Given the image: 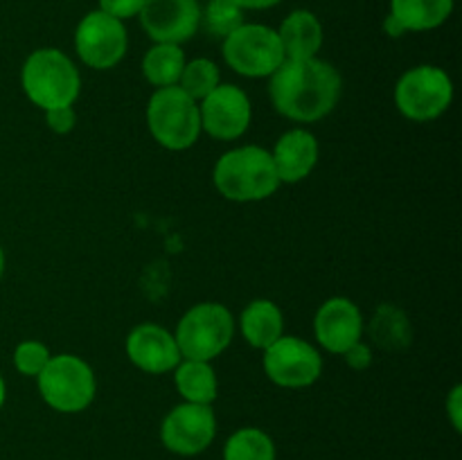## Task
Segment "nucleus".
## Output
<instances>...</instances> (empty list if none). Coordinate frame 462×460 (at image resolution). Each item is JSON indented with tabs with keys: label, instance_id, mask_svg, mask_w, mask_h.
I'll return each mask as SVG.
<instances>
[{
	"label": "nucleus",
	"instance_id": "nucleus-19",
	"mask_svg": "<svg viewBox=\"0 0 462 460\" xmlns=\"http://www.w3.org/2000/svg\"><path fill=\"white\" fill-rule=\"evenodd\" d=\"M174 383L183 401L189 404L210 406L219 395V382L210 361L180 359L174 368Z\"/></svg>",
	"mask_w": 462,
	"mask_h": 460
},
{
	"label": "nucleus",
	"instance_id": "nucleus-14",
	"mask_svg": "<svg viewBox=\"0 0 462 460\" xmlns=\"http://www.w3.org/2000/svg\"><path fill=\"white\" fill-rule=\"evenodd\" d=\"M314 334L323 350L343 354L364 336V314L355 305V300L346 296H334L316 311Z\"/></svg>",
	"mask_w": 462,
	"mask_h": 460
},
{
	"label": "nucleus",
	"instance_id": "nucleus-13",
	"mask_svg": "<svg viewBox=\"0 0 462 460\" xmlns=\"http://www.w3.org/2000/svg\"><path fill=\"white\" fill-rule=\"evenodd\" d=\"M140 25L153 43L180 45L201 27L199 0H144Z\"/></svg>",
	"mask_w": 462,
	"mask_h": 460
},
{
	"label": "nucleus",
	"instance_id": "nucleus-31",
	"mask_svg": "<svg viewBox=\"0 0 462 460\" xmlns=\"http://www.w3.org/2000/svg\"><path fill=\"white\" fill-rule=\"evenodd\" d=\"M233 3L246 12V9H271L278 3H282V0H233Z\"/></svg>",
	"mask_w": 462,
	"mask_h": 460
},
{
	"label": "nucleus",
	"instance_id": "nucleus-33",
	"mask_svg": "<svg viewBox=\"0 0 462 460\" xmlns=\"http://www.w3.org/2000/svg\"><path fill=\"white\" fill-rule=\"evenodd\" d=\"M5 400H7V386H5V379L3 374H0V410H3Z\"/></svg>",
	"mask_w": 462,
	"mask_h": 460
},
{
	"label": "nucleus",
	"instance_id": "nucleus-10",
	"mask_svg": "<svg viewBox=\"0 0 462 460\" xmlns=\"http://www.w3.org/2000/svg\"><path fill=\"white\" fill-rule=\"evenodd\" d=\"M264 373L280 388H307L323 373V356L298 336H280L264 350Z\"/></svg>",
	"mask_w": 462,
	"mask_h": 460
},
{
	"label": "nucleus",
	"instance_id": "nucleus-22",
	"mask_svg": "<svg viewBox=\"0 0 462 460\" xmlns=\"http://www.w3.org/2000/svg\"><path fill=\"white\" fill-rule=\"evenodd\" d=\"M368 332L373 341L383 350H404L411 345L409 316L400 307H393L388 302L377 307Z\"/></svg>",
	"mask_w": 462,
	"mask_h": 460
},
{
	"label": "nucleus",
	"instance_id": "nucleus-20",
	"mask_svg": "<svg viewBox=\"0 0 462 460\" xmlns=\"http://www.w3.org/2000/svg\"><path fill=\"white\" fill-rule=\"evenodd\" d=\"M454 0H391V16L404 32H429L447 23Z\"/></svg>",
	"mask_w": 462,
	"mask_h": 460
},
{
	"label": "nucleus",
	"instance_id": "nucleus-12",
	"mask_svg": "<svg viewBox=\"0 0 462 460\" xmlns=\"http://www.w3.org/2000/svg\"><path fill=\"white\" fill-rule=\"evenodd\" d=\"M201 131L210 138L228 143L242 138L251 126V99L239 86L219 84L210 95L199 102Z\"/></svg>",
	"mask_w": 462,
	"mask_h": 460
},
{
	"label": "nucleus",
	"instance_id": "nucleus-17",
	"mask_svg": "<svg viewBox=\"0 0 462 460\" xmlns=\"http://www.w3.org/2000/svg\"><path fill=\"white\" fill-rule=\"evenodd\" d=\"M275 32L287 59H311L323 45V25L310 9L291 12Z\"/></svg>",
	"mask_w": 462,
	"mask_h": 460
},
{
	"label": "nucleus",
	"instance_id": "nucleus-1",
	"mask_svg": "<svg viewBox=\"0 0 462 460\" xmlns=\"http://www.w3.org/2000/svg\"><path fill=\"white\" fill-rule=\"evenodd\" d=\"M343 81L337 68L319 57L284 59L269 77V97L280 115L293 122H319L337 108Z\"/></svg>",
	"mask_w": 462,
	"mask_h": 460
},
{
	"label": "nucleus",
	"instance_id": "nucleus-5",
	"mask_svg": "<svg viewBox=\"0 0 462 460\" xmlns=\"http://www.w3.org/2000/svg\"><path fill=\"white\" fill-rule=\"evenodd\" d=\"M36 383L45 404L57 413H81L93 404L97 392L93 368L75 354L50 356L36 374Z\"/></svg>",
	"mask_w": 462,
	"mask_h": 460
},
{
	"label": "nucleus",
	"instance_id": "nucleus-6",
	"mask_svg": "<svg viewBox=\"0 0 462 460\" xmlns=\"http://www.w3.org/2000/svg\"><path fill=\"white\" fill-rule=\"evenodd\" d=\"M235 318L221 302H199L189 307L176 327V345L183 359L212 361L230 345Z\"/></svg>",
	"mask_w": 462,
	"mask_h": 460
},
{
	"label": "nucleus",
	"instance_id": "nucleus-26",
	"mask_svg": "<svg viewBox=\"0 0 462 460\" xmlns=\"http://www.w3.org/2000/svg\"><path fill=\"white\" fill-rule=\"evenodd\" d=\"M50 347L41 341H23L14 350V368L23 377H36L50 361Z\"/></svg>",
	"mask_w": 462,
	"mask_h": 460
},
{
	"label": "nucleus",
	"instance_id": "nucleus-29",
	"mask_svg": "<svg viewBox=\"0 0 462 460\" xmlns=\"http://www.w3.org/2000/svg\"><path fill=\"white\" fill-rule=\"evenodd\" d=\"M343 356H346V363L350 365L352 370H365L373 363V352H370V347L361 341L355 343L347 352H343Z\"/></svg>",
	"mask_w": 462,
	"mask_h": 460
},
{
	"label": "nucleus",
	"instance_id": "nucleus-25",
	"mask_svg": "<svg viewBox=\"0 0 462 460\" xmlns=\"http://www.w3.org/2000/svg\"><path fill=\"white\" fill-rule=\"evenodd\" d=\"M244 21V9L233 0H210L206 9H201V25L208 34L217 39H226L230 32L237 30Z\"/></svg>",
	"mask_w": 462,
	"mask_h": 460
},
{
	"label": "nucleus",
	"instance_id": "nucleus-15",
	"mask_svg": "<svg viewBox=\"0 0 462 460\" xmlns=\"http://www.w3.org/2000/svg\"><path fill=\"white\" fill-rule=\"evenodd\" d=\"M126 356L135 368L147 374L171 373L183 359L174 334L153 323H143L131 329L126 336Z\"/></svg>",
	"mask_w": 462,
	"mask_h": 460
},
{
	"label": "nucleus",
	"instance_id": "nucleus-16",
	"mask_svg": "<svg viewBox=\"0 0 462 460\" xmlns=\"http://www.w3.org/2000/svg\"><path fill=\"white\" fill-rule=\"evenodd\" d=\"M271 158L280 183H300L319 165V140L311 131L298 126L280 135Z\"/></svg>",
	"mask_w": 462,
	"mask_h": 460
},
{
	"label": "nucleus",
	"instance_id": "nucleus-21",
	"mask_svg": "<svg viewBox=\"0 0 462 460\" xmlns=\"http://www.w3.org/2000/svg\"><path fill=\"white\" fill-rule=\"evenodd\" d=\"M185 52L174 43H153L143 59V75L156 88L179 86L185 68Z\"/></svg>",
	"mask_w": 462,
	"mask_h": 460
},
{
	"label": "nucleus",
	"instance_id": "nucleus-2",
	"mask_svg": "<svg viewBox=\"0 0 462 460\" xmlns=\"http://www.w3.org/2000/svg\"><path fill=\"white\" fill-rule=\"evenodd\" d=\"M217 192L235 203L264 201L280 188L271 152L257 144L230 149L221 153L212 170Z\"/></svg>",
	"mask_w": 462,
	"mask_h": 460
},
{
	"label": "nucleus",
	"instance_id": "nucleus-11",
	"mask_svg": "<svg viewBox=\"0 0 462 460\" xmlns=\"http://www.w3.org/2000/svg\"><path fill=\"white\" fill-rule=\"evenodd\" d=\"M217 436V418L212 406L183 404L174 406L161 424V440L167 451L176 455H199L212 445Z\"/></svg>",
	"mask_w": 462,
	"mask_h": 460
},
{
	"label": "nucleus",
	"instance_id": "nucleus-30",
	"mask_svg": "<svg viewBox=\"0 0 462 460\" xmlns=\"http://www.w3.org/2000/svg\"><path fill=\"white\" fill-rule=\"evenodd\" d=\"M447 415L451 419V427L456 431L462 428V386H454L451 388L449 397H447Z\"/></svg>",
	"mask_w": 462,
	"mask_h": 460
},
{
	"label": "nucleus",
	"instance_id": "nucleus-9",
	"mask_svg": "<svg viewBox=\"0 0 462 460\" xmlns=\"http://www.w3.org/2000/svg\"><path fill=\"white\" fill-rule=\"evenodd\" d=\"M129 48L125 23L102 9L86 14L75 30L77 57L93 70H111L125 59Z\"/></svg>",
	"mask_w": 462,
	"mask_h": 460
},
{
	"label": "nucleus",
	"instance_id": "nucleus-7",
	"mask_svg": "<svg viewBox=\"0 0 462 460\" xmlns=\"http://www.w3.org/2000/svg\"><path fill=\"white\" fill-rule=\"evenodd\" d=\"M221 52L228 68L251 79L271 77L287 59L278 32L260 23H242L226 36Z\"/></svg>",
	"mask_w": 462,
	"mask_h": 460
},
{
	"label": "nucleus",
	"instance_id": "nucleus-27",
	"mask_svg": "<svg viewBox=\"0 0 462 460\" xmlns=\"http://www.w3.org/2000/svg\"><path fill=\"white\" fill-rule=\"evenodd\" d=\"M144 0H99V9L117 21H126L143 12Z\"/></svg>",
	"mask_w": 462,
	"mask_h": 460
},
{
	"label": "nucleus",
	"instance_id": "nucleus-23",
	"mask_svg": "<svg viewBox=\"0 0 462 460\" xmlns=\"http://www.w3.org/2000/svg\"><path fill=\"white\" fill-rule=\"evenodd\" d=\"M224 460H275V442L262 428H237L226 440Z\"/></svg>",
	"mask_w": 462,
	"mask_h": 460
},
{
	"label": "nucleus",
	"instance_id": "nucleus-28",
	"mask_svg": "<svg viewBox=\"0 0 462 460\" xmlns=\"http://www.w3.org/2000/svg\"><path fill=\"white\" fill-rule=\"evenodd\" d=\"M45 124L54 131V133H70L77 124V113L72 106L50 108L45 111Z\"/></svg>",
	"mask_w": 462,
	"mask_h": 460
},
{
	"label": "nucleus",
	"instance_id": "nucleus-18",
	"mask_svg": "<svg viewBox=\"0 0 462 460\" xmlns=\"http://www.w3.org/2000/svg\"><path fill=\"white\" fill-rule=\"evenodd\" d=\"M239 329H242L244 338H246L253 347L266 350V347L273 345V343L282 336V309H280L273 300L257 298V300L248 302L246 309L239 316Z\"/></svg>",
	"mask_w": 462,
	"mask_h": 460
},
{
	"label": "nucleus",
	"instance_id": "nucleus-4",
	"mask_svg": "<svg viewBox=\"0 0 462 460\" xmlns=\"http://www.w3.org/2000/svg\"><path fill=\"white\" fill-rule=\"evenodd\" d=\"M147 126L161 147L185 152L201 135L199 102H194L180 86L156 88L147 104Z\"/></svg>",
	"mask_w": 462,
	"mask_h": 460
},
{
	"label": "nucleus",
	"instance_id": "nucleus-34",
	"mask_svg": "<svg viewBox=\"0 0 462 460\" xmlns=\"http://www.w3.org/2000/svg\"><path fill=\"white\" fill-rule=\"evenodd\" d=\"M3 273H5V251L3 246H0V278H3Z\"/></svg>",
	"mask_w": 462,
	"mask_h": 460
},
{
	"label": "nucleus",
	"instance_id": "nucleus-8",
	"mask_svg": "<svg viewBox=\"0 0 462 460\" xmlns=\"http://www.w3.org/2000/svg\"><path fill=\"white\" fill-rule=\"evenodd\" d=\"M454 102L451 77L438 66H415L400 77L395 86V104L411 122L438 120Z\"/></svg>",
	"mask_w": 462,
	"mask_h": 460
},
{
	"label": "nucleus",
	"instance_id": "nucleus-3",
	"mask_svg": "<svg viewBox=\"0 0 462 460\" xmlns=\"http://www.w3.org/2000/svg\"><path fill=\"white\" fill-rule=\"evenodd\" d=\"M23 93L41 111L72 106L81 93V75L72 59L57 48L34 50L21 70Z\"/></svg>",
	"mask_w": 462,
	"mask_h": 460
},
{
	"label": "nucleus",
	"instance_id": "nucleus-24",
	"mask_svg": "<svg viewBox=\"0 0 462 460\" xmlns=\"http://www.w3.org/2000/svg\"><path fill=\"white\" fill-rule=\"evenodd\" d=\"M221 84V72L215 61L210 59H192L185 63L183 75H180L179 86L194 99L201 102L206 95H210L217 86Z\"/></svg>",
	"mask_w": 462,
	"mask_h": 460
},
{
	"label": "nucleus",
	"instance_id": "nucleus-32",
	"mask_svg": "<svg viewBox=\"0 0 462 460\" xmlns=\"http://www.w3.org/2000/svg\"><path fill=\"white\" fill-rule=\"evenodd\" d=\"M383 32H386L388 36H393V39H397V36L406 34V32L402 30V25H400V23H397L395 18L391 16V14H388V16H386V21H383Z\"/></svg>",
	"mask_w": 462,
	"mask_h": 460
}]
</instances>
